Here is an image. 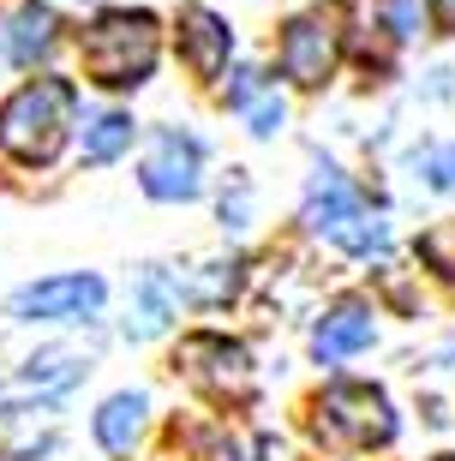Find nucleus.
Wrapping results in <instances>:
<instances>
[{
	"label": "nucleus",
	"mask_w": 455,
	"mask_h": 461,
	"mask_svg": "<svg viewBox=\"0 0 455 461\" xmlns=\"http://www.w3.org/2000/svg\"><path fill=\"white\" fill-rule=\"evenodd\" d=\"M72 114H78V90L67 78H24L0 103V150L24 168H49L67 150Z\"/></svg>",
	"instance_id": "1"
},
{
	"label": "nucleus",
	"mask_w": 455,
	"mask_h": 461,
	"mask_svg": "<svg viewBox=\"0 0 455 461\" xmlns=\"http://www.w3.org/2000/svg\"><path fill=\"white\" fill-rule=\"evenodd\" d=\"M300 216H305L312 234L330 240V246L348 252V258H384L389 252V216L366 204V192H359L336 162H318V168H312Z\"/></svg>",
	"instance_id": "2"
},
{
	"label": "nucleus",
	"mask_w": 455,
	"mask_h": 461,
	"mask_svg": "<svg viewBox=\"0 0 455 461\" xmlns=\"http://www.w3.org/2000/svg\"><path fill=\"white\" fill-rule=\"evenodd\" d=\"M78 54H85V72L102 90H138L150 78L156 54H162V24L150 13H132V6H108L85 24Z\"/></svg>",
	"instance_id": "3"
},
{
	"label": "nucleus",
	"mask_w": 455,
	"mask_h": 461,
	"mask_svg": "<svg viewBox=\"0 0 455 461\" xmlns=\"http://www.w3.org/2000/svg\"><path fill=\"white\" fill-rule=\"evenodd\" d=\"M312 431H318V444H330V449H378V444L396 438V408H389V395L378 390V384L341 377V384H330V390L318 395Z\"/></svg>",
	"instance_id": "4"
},
{
	"label": "nucleus",
	"mask_w": 455,
	"mask_h": 461,
	"mask_svg": "<svg viewBox=\"0 0 455 461\" xmlns=\"http://www.w3.org/2000/svg\"><path fill=\"white\" fill-rule=\"evenodd\" d=\"M108 300L102 276L90 270H67V276H42V282H24V288L6 300V318L13 324H90Z\"/></svg>",
	"instance_id": "5"
},
{
	"label": "nucleus",
	"mask_w": 455,
	"mask_h": 461,
	"mask_svg": "<svg viewBox=\"0 0 455 461\" xmlns=\"http://www.w3.org/2000/svg\"><path fill=\"white\" fill-rule=\"evenodd\" d=\"M138 186L156 204H192L204 192V138L186 126H162L150 132V150L138 162Z\"/></svg>",
	"instance_id": "6"
},
{
	"label": "nucleus",
	"mask_w": 455,
	"mask_h": 461,
	"mask_svg": "<svg viewBox=\"0 0 455 461\" xmlns=\"http://www.w3.org/2000/svg\"><path fill=\"white\" fill-rule=\"evenodd\" d=\"M186 384H198L204 395H216V402H246L258 390V372H252V354L216 330H198V336H186L180 354H174Z\"/></svg>",
	"instance_id": "7"
},
{
	"label": "nucleus",
	"mask_w": 455,
	"mask_h": 461,
	"mask_svg": "<svg viewBox=\"0 0 455 461\" xmlns=\"http://www.w3.org/2000/svg\"><path fill=\"white\" fill-rule=\"evenodd\" d=\"M336 60H341V31H336V13H300L282 24V42H276V67H282L287 85L300 90H323L336 78Z\"/></svg>",
	"instance_id": "8"
},
{
	"label": "nucleus",
	"mask_w": 455,
	"mask_h": 461,
	"mask_svg": "<svg viewBox=\"0 0 455 461\" xmlns=\"http://www.w3.org/2000/svg\"><path fill=\"white\" fill-rule=\"evenodd\" d=\"M371 342H378V306H371V300H354V294L336 300V306L312 324V359H318V366H341V359L366 354Z\"/></svg>",
	"instance_id": "9"
},
{
	"label": "nucleus",
	"mask_w": 455,
	"mask_h": 461,
	"mask_svg": "<svg viewBox=\"0 0 455 461\" xmlns=\"http://www.w3.org/2000/svg\"><path fill=\"white\" fill-rule=\"evenodd\" d=\"M54 42H60L54 6H42V0H13V6H0V60H6V67H36V60H49Z\"/></svg>",
	"instance_id": "10"
},
{
	"label": "nucleus",
	"mask_w": 455,
	"mask_h": 461,
	"mask_svg": "<svg viewBox=\"0 0 455 461\" xmlns=\"http://www.w3.org/2000/svg\"><path fill=\"white\" fill-rule=\"evenodd\" d=\"M174 31H180V60H186V72L210 85V78L228 67V54H234V31H228V18H216L210 6H186Z\"/></svg>",
	"instance_id": "11"
},
{
	"label": "nucleus",
	"mask_w": 455,
	"mask_h": 461,
	"mask_svg": "<svg viewBox=\"0 0 455 461\" xmlns=\"http://www.w3.org/2000/svg\"><path fill=\"white\" fill-rule=\"evenodd\" d=\"M180 282H174L162 264H144L132 282V318H126V336L132 342H150V336H162V330L174 324V312H180Z\"/></svg>",
	"instance_id": "12"
},
{
	"label": "nucleus",
	"mask_w": 455,
	"mask_h": 461,
	"mask_svg": "<svg viewBox=\"0 0 455 461\" xmlns=\"http://www.w3.org/2000/svg\"><path fill=\"white\" fill-rule=\"evenodd\" d=\"M228 108L246 120V132H252V138H276V132H282V120H287L282 90H276L258 67H240L234 78H228Z\"/></svg>",
	"instance_id": "13"
},
{
	"label": "nucleus",
	"mask_w": 455,
	"mask_h": 461,
	"mask_svg": "<svg viewBox=\"0 0 455 461\" xmlns=\"http://www.w3.org/2000/svg\"><path fill=\"white\" fill-rule=\"evenodd\" d=\"M144 420H150V395L120 390V395H108V402L96 408L90 431H96V444L108 449V456H132V444L144 438Z\"/></svg>",
	"instance_id": "14"
},
{
	"label": "nucleus",
	"mask_w": 455,
	"mask_h": 461,
	"mask_svg": "<svg viewBox=\"0 0 455 461\" xmlns=\"http://www.w3.org/2000/svg\"><path fill=\"white\" fill-rule=\"evenodd\" d=\"M138 138V120L120 114V108H102V114L85 120V132H78V156H85L90 168H102V162H114V156L132 150Z\"/></svg>",
	"instance_id": "15"
},
{
	"label": "nucleus",
	"mask_w": 455,
	"mask_h": 461,
	"mask_svg": "<svg viewBox=\"0 0 455 461\" xmlns=\"http://www.w3.org/2000/svg\"><path fill=\"white\" fill-rule=\"evenodd\" d=\"M270 438L264 431H210L204 438V456L210 461H270Z\"/></svg>",
	"instance_id": "16"
},
{
	"label": "nucleus",
	"mask_w": 455,
	"mask_h": 461,
	"mask_svg": "<svg viewBox=\"0 0 455 461\" xmlns=\"http://www.w3.org/2000/svg\"><path fill=\"white\" fill-rule=\"evenodd\" d=\"M378 24L389 42H414L425 36V0H378Z\"/></svg>",
	"instance_id": "17"
},
{
	"label": "nucleus",
	"mask_w": 455,
	"mask_h": 461,
	"mask_svg": "<svg viewBox=\"0 0 455 461\" xmlns=\"http://www.w3.org/2000/svg\"><path fill=\"white\" fill-rule=\"evenodd\" d=\"M420 258H425V264H432V270H438L443 282L455 288V216H450V222H438V228H425V234H420Z\"/></svg>",
	"instance_id": "18"
},
{
	"label": "nucleus",
	"mask_w": 455,
	"mask_h": 461,
	"mask_svg": "<svg viewBox=\"0 0 455 461\" xmlns=\"http://www.w3.org/2000/svg\"><path fill=\"white\" fill-rule=\"evenodd\" d=\"M234 270H240V264H204V270L186 282V294H192V300H204V306H216V300H228V294H234V282H240Z\"/></svg>",
	"instance_id": "19"
},
{
	"label": "nucleus",
	"mask_w": 455,
	"mask_h": 461,
	"mask_svg": "<svg viewBox=\"0 0 455 461\" xmlns=\"http://www.w3.org/2000/svg\"><path fill=\"white\" fill-rule=\"evenodd\" d=\"M252 222V180L246 174H228V186H222V228H246Z\"/></svg>",
	"instance_id": "20"
},
{
	"label": "nucleus",
	"mask_w": 455,
	"mask_h": 461,
	"mask_svg": "<svg viewBox=\"0 0 455 461\" xmlns=\"http://www.w3.org/2000/svg\"><path fill=\"white\" fill-rule=\"evenodd\" d=\"M420 174L432 192H455V144H438V150L420 156Z\"/></svg>",
	"instance_id": "21"
},
{
	"label": "nucleus",
	"mask_w": 455,
	"mask_h": 461,
	"mask_svg": "<svg viewBox=\"0 0 455 461\" xmlns=\"http://www.w3.org/2000/svg\"><path fill=\"white\" fill-rule=\"evenodd\" d=\"M432 13H438L443 31H455V0H432Z\"/></svg>",
	"instance_id": "22"
},
{
	"label": "nucleus",
	"mask_w": 455,
	"mask_h": 461,
	"mask_svg": "<svg viewBox=\"0 0 455 461\" xmlns=\"http://www.w3.org/2000/svg\"><path fill=\"white\" fill-rule=\"evenodd\" d=\"M443 366H450V372H455V348H450V354H443Z\"/></svg>",
	"instance_id": "23"
},
{
	"label": "nucleus",
	"mask_w": 455,
	"mask_h": 461,
	"mask_svg": "<svg viewBox=\"0 0 455 461\" xmlns=\"http://www.w3.org/2000/svg\"><path fill=\"white\" fill-rule=\"evenodd\" d=\"M438 461H455V456H438Z\"/></svg>",
	"instance_id": "24"
}]
</instances>
